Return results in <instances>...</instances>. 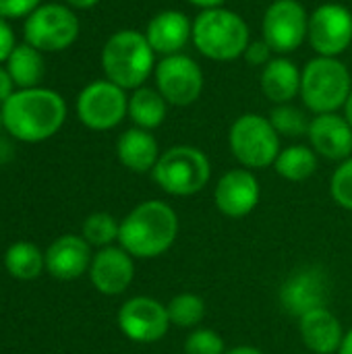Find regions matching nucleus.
<instances>
[{"label": "nucleus", "instance_id": "nucleus-1", "mask_svg": "<svg viewBox=\"0 0 352 354\" xmlns=\"http://www.w3.org/2000/svg\"><path fill=\"white\" fill-rule=\"evenodd\" d=\"M2 124L19 141L37 143L54 137L66 120V102L46 87L15 91L2 104Z\"/></svg>", "mask_w": 352, "mask_h": 354}, {"label": "nucleus", "instance_id": "nucleus-2", "mask_svg": "<svg viewBox=\"0 0 352 354\" xmlns=\"http://www.w3.org/2000/svg\"><path fill=\"white\" fill-rule=\"evenodd\" d=\"M178 214L162 199L135 205L120 220V247L135 259H156L172 249L178 236Z\"/></svg>", "mask_w": 352, "mask_h": 354}, {"label": "nucleus", "instance_id": "nucleus-3", "mask_svg": "<svg viewBox=\"0 0 352 354\" xmlns=\"http://www.w3.org/2000/svg\"><path fill=\"white\" fill-rule=\"evenodd\" d=\"M156 52L145 33L120 29L102 48V68L108 81L127 89H139L156 71Z\"/></svg>", "mask_w": 352, "mask_h": 354}, {"label": "nucleus", "instance_id": "nucleus-4", "mask_svg": "<svg viewBox=\"0 0 352 354\" xmlns=\"http://www.w3.org/2000/svg\"><path fill=\"white\" fill-rule=\"evenodd\" d=\"M193 46L197 52L216 62H230L245 54L251 44L247 21L230 8L201 10L193 21Z\"/></svg>", "mask_w": 352, "mask_h": 354}, {"label": "nucleus", "instance_id": "nucleus-5", "mask_svg": "<svg viewBox=\"0 0 352 354\" xmlns=\"http://www.w3.org/2000/svg\"><path fill=\"white\" fill-rule=\"evenodd\" d=\"M351 93V71L338 58L315 56L301 71V100L313 114L338 112Z\"/></svg>", "mask_w": 352, "mask_h": 354}, {"label": "nucleus", "instance_id": "nucleus-6", "mask_svg": "<svg viewBox=\"0 0 352 354\" xmlns=\"http://www.w3.org/2000/svg\"><path fill=\"white\" fill-rule=\"evenodd\" d=\"M151 176L166 195L193 197L207 187L212 162L199 147L174 145L160 156Z\"/></svg>", "mask_w": 352, "mask_h": 354}, {"label": "nucleus", "instance_id": "nucleus-7", "mask_svg": "<svg viewBox=\"0 0 352 354\" xmlns=\"http://www.w3.org/2000/svg\"><path fill=\"white\" fill-rule=\"evenodd\" d=\"M280 135L268 116L247 112L241 114L228 131V147L237 162L247 170H261L274 166L282 151Z\"/></svg>", "mask_w": 352, "mask_h": 354}, {"label": "nucleus", "instance_id": "nucleus-8", "mask_svg": "<svg viewBox=\"0 0 352 354\" xmlns=\"http://www.w3.org/2000/svg\"><path fill=\"white\" fill-rule=\"evenodd\" d=\"M23 35L25 41L39 52H62L79 37V19L66 4H39L27 15Z\"/></svg>", "mask_w": 352, "mask_h": 354}, {"label": "nucleus", "instance_id": "nucleus-9", "mask_svg": "<svg viewBox=\"0 0 352 354\" xmlns=\"http://www.w3.org/2000/svg\"><path fill=\"white\" fill-rule=\"evenodd\" d=\"M309 31V12L299 0H274L261 19V39L278 56L303 46Z\"/></svg>", "mask_w": 352, "mask_h": 354}, {"label": "nucleus", "instance_id": "nucleus-10", "mask_svg": "<svg viewBox=\"0 0 352 354\" xmlns=\"http://www.w3.org/2000/svg\"><path fill=\"white\" fill-rule=\"evenodd\" d=\"M129 114V95L108 79L85 85L77 97V116L91 131H110Z\"/></svg>", "mask_w": 352, "mask_h": 354}, {"label": "nucleus", "instance_id": "nucleus-11", "mask_svg": "<svg viewBox=\"0 0 352 354\" xmlns=\"http://www.w3.org/2000/svg\"><path fill=\"white\" fill-rule=\"evenodd\" d=\"M156 89L164 95L170 106H191L203 93V71L195 58L189 54H172L162 56L154 71Z\"/></svg>", "mask_w": 352, "mask_h": 354}, {"label": "nucleus", "instance_id": "nucleus-12", "mask_svg": "<svg viewBox=\"0 0 352 354\" xmlns=\"http://www.w3.org/2000/svg\"><path fill=\"white\" fill-rule=\"evenodd\" d=\"M307 41L317 56L338 58L352 44V12L344 4L326 2L309 12Z\"/></svg>", "mask_w": 352, "mask_h": 354}, {"label": "nucleus", "instance_id": "nucleus-13", "mask_svg": "<svg viewBox=\"0 0 352 354\" xmlns=\"http://www.w3.org/2000/svg\"><path fill=\"white\" fill-rule=\"evenodd\" d=\"M170 326L166 305L151 297H133L118 309L120 332L137 344L160 342Z\"/></svg>", "mask_w": 352, "mask_h": 354}, {"label": "nucleus", "instance_id": "nucleus-14", "mask_svg": "<svg viewBox=\"0 0 352 354\" xmlns=\"http://www.w3.org/2000/svg\"><path fill=\"white\" fill-rule=\"evenodd\" d=\"M330 299V280L322 268H301L293 272L280 288L282 309L301 319L303 315L328 307Z\"/></svg>", "mask_w": 352, "mask_h": 354}, {"label": "nucleus", "instance_id": "nucleus-15", "mask_svg": "<svg viewBox=\"0 0 352 354\" xmlns=\"http://www.w3.org/2000/svg\"><path fill=\"white\" fill-rule=\"evenodd\" d=\"M261 199V185L247 168H232L218 178L214 189V203L220 214L228 218L249 216Z\"/></svg>", "mask_w": 352, "mask_h": 354}, {"label": "nucleus", "instance_id": "nucleus-16", "mask_svg": "<svg viewBox=\"0 0 352 354\" xmlns=\"http://www.w3.org/2000/svg\"><path fill=\"white\" fill-rule=\"evenodd\" d=\"M89 278L98 292L106 297H118L127 292L135 280V257L122 247H104L91 259Z\"/></svg>", "mask_w": 352, "mask_h": 354}, {"label": "nucleus", "instance_id": "nucleus-17", "mask_svg": "<svg viewBox=\"0 0 352 354\" xmlns=\"http://www.w3.org/2000/svg\"><path fill=\"white\" fill-rule=\"evenodd\" d=\"M309 145L332 162H344L352 156V127L344 114H315L309 122Z\"/></svg>", "mask_w": 352, "mask_h": 354}, {"label": "nucleus", "instance_id": "nucleus-18", "mask_svg": "<svg viewBox=\"0 0 352 354\" xmlns=\"http://www.w3.org/2000/svg\"><path fill=\"white\" fill-rule=\"evenodd\" d=\"M143 33L156 54L172 56L180 54L193 39V21L183 10L166 8L149 19Z\"/></svg>", "mask_w": 352, "mask_h": 354}, {"label": "nucleus", "instance_id": "nucleus-19", "mask_svg": "<svg viewBox=\"0 0 352 354\" xmlns=\"http://www.w3.org/2000/svg\"><path fill=\"white\" fill-rule=\"evenodd\" d=\"M91 245L77 234L56 239L46 251V270L58 280H77L91 268Z\"/></svg>", "mask_w": 352, "mask_h": 354}, {"label": "nucleus", "instance_id": "nucleus-20", "mask_svg": "<svg viewBox=\"0 0 352 354\" xmlns=\"http://www.w3.org/2000/svg\"><path fill=\"white\" fill-rule=\"evenodd\" d=\"M299 332L303 344L315 354H334L338 353L344 330L340 319L328 309H315L299 319Z\"/></svg>", "mask_w": 352, "mask_h": 354}, {"label": "nucleus", "instance_id": "nucleus-21", "mask_svg": "<svg viewBox=\"0 0 352 354\" xmlns=\"http://www.w3.org/2000/svg\"><path fill=\"white\" fill-rule=\"evenodd\" d=\"M259 85L263 95L276 106L290 104L301 95V68L286 56H274L261 68Z\"/></svg>", "mask_w": 352, "mask_h": 354}, {"label": "nucleus", "instance_id": "nucleus-22", "mask_svg": "<svg viewBox=\"0 0 352 354\" xmlns=\"http://www.w3.org/2000/svg\"><path fill=\"white\" fill-rule=\"evenodd\" d=\"M116 156L120 160V164L137 174H145L151 172L160 160V147L156 137L151 135V131L133 127L127 129L118 141H116Z\"/></svg>", "mask_w": 352, "mask_h": 354}, {"label": "nucleus", "instance_id": "nucleus-23", "mask_svg": "<svg viewBox=\"0 0 352 354\" xmlns=\"http://www.w3.org/2000/svg\"><path fill=\"white\" fill-rule=\"evenodd\" d=\"M168 102L156 87H139L129 95V118L135 127L154 131L164 124L168 116Z\"/></svg>", "mask_w": 352, "mask_h": 354}, {"label": "nucleus", "instance_id": "nucleus-24", "mask_svg": "<svg viewBox=\"0 0 352 354\" xmlns=\"http://www.w3.org/2000/svg\"><path fill=\"white\" fill-rule=\"evenodd\" d=\"M317 153L311 145H288L278 153L274 168L280 178L290 183H303L317 172Z\"/></svg>", "mask_w": 352, "mask_h": 354}, {"label": "nucleus", "instance_id": "nucleus-25", "mask_svg": "<svg viewBox=\"0 0 352 354\" xmlns=\"http://www.w3.org/2000/svg\"><path fill=\"white\" fill-rule=\"evenodd\" d=\"M6 71L12 77L15 87H19V89L37 87L39 79L44 77L41 52L35 50L33 46H29L27 41L19 44L6 60Z\"/></svg>", "mask_w": 352, "mask_h": 354}, {"label": "nucleus", "instance_id": "nucleus-26", "mask_svg": "<svg viewBox=\"0 0 352 354\" xmlns=\"http://www.w3.org/2000/svg\"><path fill=\"white\" fill-rule=\"evenodd\" d=\"M4 268L17 280H33L46 268V255L33 243H15L4 253Z\"/></svg>", "mask_w": 352, "mask_h": 354}, {"label": "nucleus", "instance_id": "nucleus-27", "mask_svg": "<svg viewBox=\"0 0 352 354\" xmlns=\"http://www.w3.org/2000/svg\"><path fill=\"white\" fill-rule=\"evenodd\" d=\"M170 324L180 330H195L205 317V301L195 292H180L166 305Z\"/></svg>", "mask_w": 352, "mask_h": 354}, {"label": "nucleus", "instance_id": "nucleus-28", "mask_svg": "<svg viewBox=\"0 0 352 354\" xmlns=\"http://www.w3.org/2000/svg\"><path fill=\"white\" fill-rule=\"evenodd\" d=\"M118 234H120V222L106 212L91 214L83 222V239L91 247H100V249L112 247V243L118 241Z\"/></svg>", "mask_w": 352, "mask_h": 354}, {"label": "nucleus", "instance_id": "nucleus-29", "mask_svg": "<svg viewBox=\"0 0 352 354\" xmlns=\"http://www.w3.org/2000/svg\"><path fill=\"white\" fill-rule=\"evenodd\" d=\"M270 122L272 127L278 131L280 137H301V135H307L309 131V118L307 114L293 106V104H280V106H274V110L270 112Z\"/></svg>", "mask_w": 352, "mask_h": 354}, {"label": "nucleus", "instance_id": "nucleus-30", "mask_svg": "<svg viewBox=\"0 0 352 354\" xmlns=\"http://www.w3.org/2000/svg\"><path fill=\"white\" fill-rule=\"evenodd\" d=\"M224 338L210 328H195L185 340V354H226Z\"/></svg>", "mask_w": 352, "mask_h": 354}, {"label": "nucleus", "instance_id": "nucleus-31", "mask_svg": "<svg viewBox=\"0 0 352 354\" xmlns=\"http://www.w3.org/2000/svg\"><path fill=\"white\" fill-rule=\"evenodd\" d=\"M332 199L346 212H352V156L338 164L330 178Z\"/></svg>", "mask_w": 352, "mask_h": 354}, {"label": "nucleus", "instance_id": "nucleus-32", "mask_svg": "<svg viewBox=\"0 0 352 354\" xmlns=\"http://www.w3.org/2000/svg\"><path fill=\"white\" fill-rule=\"evenodd\" d=\"M41 0H0V17L4 19H19L31 15Z\"/></svg>", "mask_w": 352, "mask_h": 354}, {"label": "nucleus", "instance_id": "nucleus-33", "mask_svg": "<svg viewBox=\"0 0 352 354\" xmlns=\"http://www.w3.org/2000/svg\"><path fill=\"white\" fill-rule=\"evenodd\" d=\"M243 58L251 64V66H266L274 56H272V48L263 41V39H251V44L247 46V50H245V54H243Z\"/></svg>", "mask_w": 352, "mask_h": 354}, {"label": "nucleus", "instance_id": "nucleus-34", "mask_svg": "<svg viewBox=\"0 0 352 354\" xmlns=\"http://www.w3.org/2000/svg\"><path fill=\"white\" fill-rule=\"evenodd\" d=\"M15 48H17V44H15V33H12L10 25L6 23V19L0 17V64L8 60V56L12 54Z\"/></svg>", "mask_w": 352, "mask_h": 354}, {"label": "nucleus", "instance_id": "nucleus-35", "mask_svg": "<svg viewBox=\"0 0 352 354\" xmlns=\"http://www.w3.org/2000/svg\"><path fill=\"white\" fill-rule=\"evenodd\" d=\"M15 93V83L12 77L8 75L6 66H0V104H4L10 95Z\"/></svg>", "mask_w": 352, "mask_h": 354}, {"label": "nucleus", "instance_id": "nucleus-36", "mask_svg": "<svg viewBox=\"0 0 352 354\" xmlns=\"http://www.w3.org/2000/svg\"><path fill=\"white\" fill-rule=\"evenodd\" d=\"M187 2L193 4V6H197V8H201V10H210V8H220V6H224L226 0H187Z\"/></svg>", "mask_w": 352, "mask_h": 354}, {"label": "nucleus", "instance_id": "nucleus-37", "mask_svg": "<svg viewBox=\"0 0 352 354\" xmlns=\"http://www.w3.org/2000/svg\"><path fill=\"white\" fill-rule=\"evenodd\" d=\"M64 2H66V6H71V8L85 10V8H91V6H95L100 0H64Z\"/></svg>", "mask_w": 352, "mask_h": 354}, {"label": "nucleus", "instance_id": "nucleus-38", "mask_svg": "<svg viewBox=\"0 0 352 354\" xmlns=\"http://www.w3.org/2000/svg\"><path fill=\"white\" fill-rule=\"evenodd\" d=\"M226 354H266L263 351L255 348V346H247V344H241V346H234V348H228Z\"/></svg>", "mask_w": 352, "mask_h": 354}, {"label": "nucleus", "instance_id": "nucleus-39", "mask_svg": "<svg viewBox=\"0 0 352 354\" xmlns=\"http://www.w3.org/2000/svg\"><path fill=\"white\" fill-rule=\"evenodd\" d=\"M338 354H352V328L349 332H344V338H342V344L338 348Z\"/></svg>", "mask_w": 352, "mask_h": 354}, {"label": "nucleus", "instance_id": "nucleus-40", "mask_svg": "<svg viewBox=\"0 0 352 354\" xmlns=\"http://www.w3.org/2000/svg\"><path fill=\"white\" fill-rule=\"evenodd\" d=\"M342 110H344V118L349 120V124L352 127V93H351V97L346 100V104H344V108H342Z\"/></svg>", "mask_w": 352, "mask_h": 354}, {"label": "nucleus", "instance_id": "nucleus-41", "mask_svg": "<svg viewBox=\"0 0 352 354\" xmlns=\"http://www.w3.org/2000/svg\"><path fill=\"white\" fill-rule=\"evenodd\" d=\"M4 124H2V110H0V129H2Z\"/></svg>", "mask_w": 352, "mask_h": 354}]
</instances>
